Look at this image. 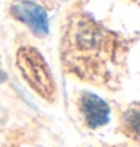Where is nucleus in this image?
<instances>
[{
  "label": "nucleus",
  "instance_id": "f257e3e1",
  "mask_svg": "<svg viewBox=\"0 0 140 147\" xmlns=\"http://www.w3.org/2000/svg\"><path fill=\"white\" fill-rule=\"evenodd\" d=\"M17 66L23 78L41 98L53 101L56 83L45 59L33 47H21L17 53Z\"/></svg>",
  "mask_w": 140,
  "mask_h": 147
},
{
  "label": "nucleus",
  "instance_id": "f03ea898",
  "mask_svg": "<svg viewBox=\"0 0 140 147\" xmlns=\"http://www.w3.org/2000/svg\"><path fill=\"white\" fill-rule=\"evenodd\" d=\"M12 14L18 20H21L32 29L38 36H44L48 33V18L44 8L38 6L33 2H20L12 8Z\"/></svg>",
  "mask_w": 140,
  "mask_h": 147
},
{
  "label": "nucleus",
  "instance_id": "7ed1b4c3",
  "mask_svg": "<svg viewBox=\"0 0 140 147\" xmlns=\"http://www.w3.org/2000/svg\"><path fill=\"white\" fill-rule=\"evenodd\" d=\"M82 113L90 128L104 126L110 117V108L107 102L93 93H84L82 96Z\"/></svg>",
  "mask_w": 140,
  "mask_h": 147
},
{
  "label": "nucleus",
  "instance_id": "20e7f679",
  "mask_svg": "<svg viewBox=\"0 0 140 147\" xmlns=\"http://www.w3.org/2000/svg\"><path fill=\"white\" fill-rule=\"evenodd\" d=\"M21 2H32V0H21Z\"/></svg>",
  "mask_w": 140,
  "mask_h": 147
}]
</instances>
